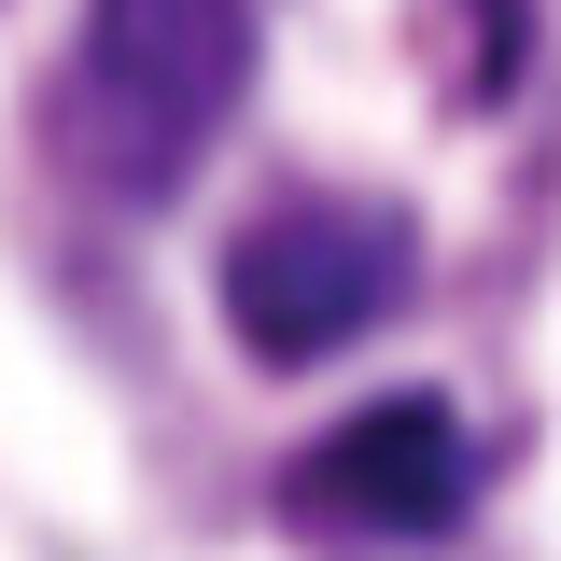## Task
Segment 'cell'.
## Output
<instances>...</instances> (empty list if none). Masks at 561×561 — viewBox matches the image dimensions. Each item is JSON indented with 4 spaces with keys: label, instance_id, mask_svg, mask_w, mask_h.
<instances>
[{
    "label": "cell",
    "instance_id": "1",
    "mask_svg": "<svg viewBox=\"0 0 561 561\" xmlns=\"http://www.w3.org/2000/svg\"><path fill=\"white\" fill-rule=\"evenodd\" d=\"M253 99V0H84L57 70V154L84 197L169 210Z\"/></svg>",
    "mask_w": 561,
    "mask_h": 561
},
{
    "label": "cell",
    "instance_id": "3",
    "mask_svg": "<svg viewBox=\"0 0 561 561\" xmlns=\"http://www.w3.org/2000/svg\"><path fill=\"white\" fill-rule=\"evenodd\" d=\"M463 491H478V449H463L449 393H379V408L323 421V435L295 449L280 505L323 519V534H449Z\"/></svg>",
    "mask_w": 561,
    "mask_h": 561
},
{
    "label": "cell",
    "instance_id": "2",
    "mask_svg": "<svg viewBox=\"0 0 561 561\" xmlns=\"http://www.w3.org/2000/svg\"><path fill=\"white\" fill-rule=\"evenodd\" d=\"M421 280V225L379 197H280L225 239V337L253 365H337L351 337H379Z\"/></svg>",
    "mask_w": 561,
    "mask_h": 561
}]
</instances>
